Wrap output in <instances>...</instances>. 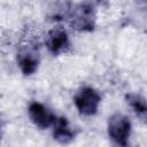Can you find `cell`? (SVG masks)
Wrapping results in <instances>:
<instances>
[{
  "mask_svg": "<svg viewBox=\"0 0 147 147\" xmlns=\"http://www.w3.org/2000/svg\"><path fill=\"white\" fill-rule=\"evenodd\" d=\"M131 133L130 119L119 113H116L109 117L108 121V134L116 146L127 145V139Z\"/></svg>",
  "mask_w": 147,
  "mask_h": 147,
  "instance_id": "obj_2",
  "label": "cell"
},
{
  "mask_svg": "<svg viewBox=\"0 0 147 147\" xmlns=\"http://www.w3.org/2000/svg\"><path fill=\"white\" fill-rule=\"evenodd\" d=\"M17 62L24 75L33 74L39 63L38 45L33 41H28L25 45H22L17 54Z\"/></svg>",
  "mask_w": 147,
  "mask_h": 147,
  "instance_id": "obj_4",
  "label": "cell"
},
{
  "mask_svg": "<svg viewBox=\"0 0 147 147\" xmlns=\"http://www.w3.org/2000/svg\"><path fill=\"white\" fill-rule=\"evenodd\" d=\"M78 111L85 116H92L96 113L101 101L100 94L92 87H83L74 98Z\"/></svg>",
  "mask_w": 147,
  "mask_h": 147,
  "instance_id": "obj_3",
  "label": "cell"
},
{
  "mask_svg": "<svg viewBox=\"0 0 147 147\" xmlns=\"http://www.w3.org/2000/svg\"><path fill=\"white\" fill-rule=\"evenodd\" d=\"M53 136H54V139L61 144H68L74 139L75 133L69 127L67 118H64V117L56 118V121L54 123Z\"/></svg>",
  "mask_w": 147,
  "mask_h": 147,
  "instance_id": "obj_7",
  "label": "cell"
},
{
  "mask_svg": "<svg viewBox=\"0 0 147 147\" xmlns=\"http://www.w3.org/2000/svg\"><path fill=\"white\" fill-rule=\"evenodd\" d=\"M126 102L131 106V108L134 110L136 115L142 121L146 122V116H147V105L146 100L144 96L137 93H129L125 95Z\"/></svg>",
  "mask_w": 147,
  "mask_h": 147,
  "instance_id": "obj_8",
  "label": "cell"
},
{
  "mask_svg": "<svg viewBox=\"0 0 147 147\" xmlns=\"http://www.w3.org/2000/svg\"><path fill=\"white\" fill-rule=\"evenodd\" d=\"M46 46L53 55L65 54L70 51V41L65 30L61 26L53 28L46 37Z\"/></svg>",
  "mask_w": 147,
  "mask_h": 147,
  "instance_id": "obj_5",
  "label": "cell"
},
{
  "mask_svg": "<svg viewBox=\"0 0 147 147\" xmlns=\"http://www.w3.org/2000/svg\"><path fill=\"white\" fill-rule=\"evenodd\" d=\"M69 23L77 31H92L95 25V10L91 3H79L69 13Z\"/></svg>",
  "mask_w": 147,
  "mask_h": 147,
  "instance_id": "obj_1",
  "label": "cell"
},
{
  "mask_svg": "<svg viewBox=\"0 0 147 147\" xmlns=\"http://www.w3.org/2000/svg\"><path fill=\"white\" fill-rule=\"evenodd\" d=\"M116 147H127V145H125V146H116Z\"/></svg>",
  "mask_w": 147,
  "mask_h": 147,
  "instance_id": "obj_9",
  "label": "cell"
},
{
  "mask_svg": "<svg viewBox=\"0 0 147 147\" xmlns=\"http://www.w3.org/2000/svg\"><path fill=\"white\" fill-rule=\"evenodd\" d=\"M29 116L31 122L40 129H47L51 125H54L56 121V116L39 102H32L30 105Z\"/></svg>",
  "mask_w": 147,
  "mask_h": 147,
  "instance_id": "obj_6",
  "label": "cell"
}]
</instances>
